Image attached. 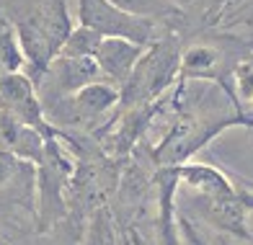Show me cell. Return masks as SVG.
<instances>
[{"label":"cell","mask_w":253,"mask_h":245,"mask_svg":"<svg viewBox=\"0 0 253 245\" xmlns=\"http://www.w3.org/2000/svg\"><path fill=\"white\" fill-rule=\"evenodd\" d=\"M253 126V116L243 111L233 114H212V111H181L178 119L170 124V129L163 134V139L153 147L150 160L155 168H176L189 163L199 150L214 139L217 134H222L230 126Z\"/></svg>","instance_id":"6da1fadb"},{"label":"cell","mask_w":253,"mask_h":245,"mask_svg":"<svg viewBox=\"0 0 253 245\" xmlns=\"http://www.w3.org/2000/svg\"><path fill=\"white\" fill-rule=\"evenodd\" d=\"M178 65H181L178 39L176 37L155 39L150 46H145L129 78L122 83L119 103L124 109H132L158 101L178 80Z\"/></svg>","instance_id":"7a4b0ae2"},{"label":"cell","mask_w":253,"mask_h":245,"mask_svg":"<svg viewBox=\"0 0 253 245\" xmlns=\"http://www.w3.org/2000/svg\"><path fill=\"white\" fill-rule=\"evenodd\" d=\"M80 26L93 29L103 39H126L140 46L155 41V21L132 13L114 0H80Z\"/></svg>","instance_id":"3957f363"},{"label":"cell","mask_w":253,"mask_h":245,"mask_svg":"<svg viewBox=\"0 0 253 245\" xmlns=\"http://www.w3.org/2000/svg\"><path fill=\"white\" fill-rule=\"evenodd\" d=\"M197 212L207 225L230 232L240 240H251L248 217L253 212V196L243 191L230 194H197Z\"/></svg>","instance_id":"277c9868"},{"label":"cell","mask_w":253,"mask_h":245,"mask_svg":"<svg viewBox=\"0 0 253 245\" xmlns=\"http://www.w3.org/2000/svg\"><path fill=\"white\" fill-rule=\"evenodd\" d=\"M0 98H3L8 114H13L18 122H24L31 129L42 132L44 137H52L54 132L44 124L42 116V106L37 101V93H34V85L26 75L21 73H5L0 78Z\"/></svg>","instance_id":"5b68a950"},{"label":"cell","mask_w":253,"mask_h":245,"mask_svg":"<svg viewBox=\"0 0 253 245\" xmlns=\"http://www.w3.org/2000/svg\"><path fill=\"white\" fill-rule=\"evenodd\" d=\"M163 109V101H153V103H142V106H132V109H124L122 119H119V126L114 137L109 139V153L114 158H129L134 153L137 142L142 139L145 129L150 126L153 116Z\"/></svg>","instance_id":"8992f818"},{"label":"cell","mask_w":253,"mask_h":245,"mask_svg":"<svg viewBox=\"0 0 253 245\" xmlns=\"http://www.w3.org/2000/svg\"><path fill=\"white\" fill-rule=\"evenodd\" d=\"M142 52H145V46L132 44L126 39H101L93 60H96L103 78L122 85L124 80L129 78V73L134 70V65L142 57Z\"/></svg>","instance_id":"52a82bcc"},{"label":"cell","mask_w":253,"mask_h":245,"mask_svg":"<svg viewBox=\"0 0 253 245\" xmlns=\"http://www.w3.org/2000/svg\"><path fill=\"white\" fill-rule=\"evenodd\" d=\"M16 39H18L24 60H29L37 73H44L52 62V57H54V49H52V41L47 37V31H44L39 16H31L26 21H21Z\"/></svg>","instance_id":"ba28073f"},{"label":"cell","mask_w":253,"mask_h":245,"mask_svg":"<svg viewBox=\"0 0 253 245\" xmlns=\"http://www.w3.org/2000/svg\"><path fill=\"white\" fill-rule=\"evenodd\" d=\"M176 176H178V183L189 186L197 194H230V191H235V183L220 168L207 165V163H183V165H176Z\"/></svg>","instance_id":"9c48e42d"},{"label":"cell","mask_w":253,"mask_h":245,"mask_svg":"<svg viewBox=\"0 0 253 245\" xmlns=\"http://www.w3.org/2000/svg\"><path fill=\"white\" fill-rule=\"evenodd\" d=\"M220 65H222L220 49H214L210 44H194L181 54L176 83H186V80H214Z\"/></svg>","instance_id":"30bf717a"},{"label":"cell","mask_w":253,"mask_h":245,"mask_svg":"<svg viewBox=\"0 0 253 245\" xmlns=\"http://www.w3.org/2000/svg\"><path fill=\"white\" fill-rule=\"evenodd\" d=\"M54 70H57V80H60L65 90H80L90 83L103 80L93 57H57Z\"/></svg>","instance_id":"8fae6325"},{"label":"cell","mask_w":253,"mask_h":245,"mask_svg":"<svg viewBox=\"0 0 253 245\" xmlns=\"http://www.w3.org/2000/svg\"><path fill=\"white\" fill-rule=\"evenodd\" d=\"M75 111L83 114V116H101L106 114L109 109H114L119 103V88H114L111 83H90L85 88L75 90Z\"/></svg>","instance_id":"7c38bea8"},{"label":"cell","mask_w":253,"mask_h":245,"mask_svg":"<svg viewBox=\"0 0 253 245\" xmlns=\"http://www.w3.org/2000/svg\"><path fill=\"white\" fill-rule=\"evenodd\" d=\"M101 34H96L93 29H85V26H78L67 34L65 44L60 46V57H93L98 44H101Z\"/></svg>","instance_id":"4fadbf2b"},{"label":"cell","mask_w":253,"mask_h":245,"mask_svg":"<svg viewBox=\"0 0 253 245\" xmlns=\"http://www.w3.org/2000/svg\"><path fill=\"white\" fill-rule=\"evenodd\" d=\"M0 65H3L8 73H18V67L24 65V54H21L16 31L8 26L3 13H0Z\"/></svg>","instance_id":"5bb4252c"},{"label":"cell","mask_w":253,"mask_h":245,"mask_svg":"<svg viewBox=\"0 0 253 245\" xmlns=\"http://www.w3.org/2000/svg\"><path fill=\"white\" fill-rule=\"evenodd\" d=\"M18 165H21V160L13 155V153H8V150H0V186H5L10 178L18 173Z\"/></svg>","instance_id":"9a60e30c"},{"label":"cell","mask_w":253,"mask_h":245,"mask_svg":"<svg viewBox=\"0 0 253 245\" xmlns=\"http://www.w3.org/2000/svg\"><path fill=\"white\" fill-rule=\"evenodd\" d=\"M178 230L183 232V235H186L189 245H210V243L202 238V232L194 227V222H189V219H186V217H181V214H178Z\"/></svg>","instance_id":"2e32d148"},{"label":"cell","mask_w":253,"mask_h":245,"mask_svg":"<svg viewBox=\"0 0 253 245\" xmlns=\"http://www.w3.org/2000/svg\"><path fill=\"white\" fill-rule=\"evenodd\" d=\"M240 88L248 98H253V67L246 70V73H240Z\"/></svg>","instance_id":"e0dca14e"},{"label":"cell","mask_w":253,"mask_h":245,"mask_svg":"<svg viewBox=\"0 0 253 245\" xmlns=\"http://www.w3.org/2000/svg\"><path fill=\"white\" fill-rule=\"evenodd\" d=\"M222 3H227V0H214V8H220Z\"/></svg>","instance_id":"ac0fdd59"}]
</instances>
